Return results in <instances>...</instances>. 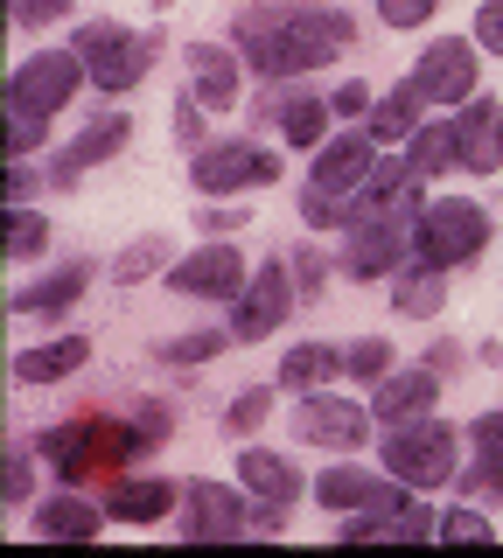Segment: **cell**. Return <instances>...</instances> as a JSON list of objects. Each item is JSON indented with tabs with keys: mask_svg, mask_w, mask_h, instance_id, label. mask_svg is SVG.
I'll return each instance as SVG.
<instances>
[{
	"mask_svg": "<svg viewBox=\"0 0 503 558\" xmlns=\"http://www.w3.org/2000/svg\"><path fill=\"white\" fill-rule=\"evenodd\" d=\"M238 57L252 63V77L287 84L308 77V70L336 63L343 49L357 43V22L343 8H301V0H259V8H238L231 22Z\"/></svg>",
	"mask_w": 503,
	"mask_h": 558,
	"instance_id": "6da1fadb",
	"label": "cell"
},
{
	"mask_svg": "<svg viewBox=\"0 0 503 558\" xmlns=\"http://www.w3.org/2000/svg\"><path fill=\"white\" fill-rule=\"evenodd\" d=\"M168 405H154V398H141V405H127V418L119 412H84V418H63V426L36 433L43 461L63 475V488H92V482H112L127 461H141V453H154L168 440Z\"/></svg>",
	"mask_w": 503,
	"mask_h": 558,
	"instance_id": "7a4b0ae2",
	"label": "cell"
},
{
	"mask_svg": "<svg viewBox=\"0 0 503 558\" xmlns=\"http://www.w3.org/2000/svg\"><path fill=\"white\" fill-rule=\"evenodd\" d=\"M490 244V209L468 203V196H441L420 209L412 223V266H433V272H455Z\"/></svg>",
	"mask_w": 503,
	"mask_h": 558,
	"instance_id": "3957f363",
	"label": "cell"
},
{
	"mask_svg": "<svg viewBox=\"0 0 503 558\" xmlns=\"http://www.w3.org/2000/svg\"><path fill=\"white\" fill-rule=\"evenodd\" d=\"M71 49L84 57V70H92L98 92L119 98V92H133V84H141L147 70H154V57H161V28L133 35L127 22H84Z\"/></svg>",
	"mask_w": 503,
	"mask_h": 558,
	"instance_id": "277c9868",
	"label": "cell"
},
{
	"mask_svg": "<svg viewBox=\"0 0 503 558\" xmlns=\"http://www.w3.org/2000/svg\"><path fill=\"white\" fill-rule=\"evenodd\" d=\"M455 447H462V433L441 426L433 412L406 418L385 440V475H398L406 488H441V482H455Z\"/></svg>",
	"mask_w": 503,
	"mask_h": 558,
	"instance_id": "5b68a950",
	"label": "cell"
},
{
	"mask_svg": "<svg viewBox=\"0 0 503 558\" xmlns=\"http://www.w3.org/2000/svg\"><path fill=\"white\" fill-rule=\"evenodd\" d=\"M189 182H196L203 196H252V189L280 182V154L252 147V140H217V147H196Z\"/></svg>",
	"mask_w": 503,
	"mask_h": 558,
	"instance_id": "8992f818",
	"label": "cell"
},
{
	"mask_svg": "<svg viewBox=\"0 0 503 558\" xmlns=\"http://www.w3.org/2000/svg\"><path fill=\"white\" fill-rule=\"evenodd\" d=\"M84 77H92V70H84L77 49H43V57H28V63L8 77V112L49 119V112H63V105H71V92H77Z\"/></svg>",
	"mask_w": 503,
	"mask_h": 558,
	"instance_id": "52a82bcc",
	"label": "cell"
},
{
	"mask_svg": "<svg viewBox=\"0 0 503 558\" xmlns=\"http://www.w3.org/2000/svg\"><path fill=\"white\" fill-rule=\"evenodd\" d=\"M259 531V510H252V488L245 482H189L182 488V537L189 545H211V537H245Z\"/></svg>",
	"mask_w": 503,
	"mask_h": 558,
	"instance_id": "ba28073f",
	"label": "cell"
},
{
	"mask_svg": "<svg viewBox=\"0 0 503 558\" xmlns=\"http://www.w3.org/2000/svg\"><path fill=\"white\" fill-rule=\"evenodd\" d=\"M420 182L427 174L412 161H378L371 174H363V189L350 196V223H420ZM343 223V231H350Z\"/></svg>",
	"mask_w": 503,
	"mask_h": 558,
	"instance_id": "9c48e42d",
	"label": "cell"
},
{
	"mask_svg": "<svg viewBox=\"0 0 503 558\" xmlns=\"http://www.w3.org/2000/svg\"><path fill=\"white\" fill-rule=\"evenodd\" d=\"M238 482L259 502V531H287V510L301 502V468L273 447H238Z\"/></svg>",
	"mask_w": 503,
	"mask_h": 558,
	"instance_id": "30bf717a",
	"label": "cell"
},
{
	"mask_svg": "<svg viewBox=\"0 0 503 558\" xmlns=\"http://www.w3.org/2000/svg\"><path fill=\"white\" fill-rule=\"evenodd\" d=\"M315 502L322 510H336V517H378V510H398V502H412V488L398 482V475H363V468L350 461H336V468H322L315 475Z\"/></svg>",
	"mask_w": 503,
	"mask_h": 558,
	"instance_id": "8fae6325",
	"label": "cell"
},
{
	"mask_svg": "<svg viewBox=\"0 0 503 558\" xmlns=\"http://www.w3.org/2000/svg\"><path fill=\"white\" fill-rule=\"evenodd\" d=\"M294 266L287 258H266V266L252 272V287L238 293V307H231V336L238 342H259V336H273V328L287 322V307H294Z\"/></svg>",
	"mask_w": 503,
	"mask_h": 558,
	"instance_id": "7c38bea8",
	"label": "cell"
},
{
	"mask_svg": "<svg viewBox=\"0 0 503 558\" xmlns=\"http://www.w3.org/2000/svg\"><path fill=\"white\" fill-rule=\"evenodd\" d=\"M294 440H301V447H336V453H350V447L371 440V418H363V405H350V398H336V391H315V398L301 391Z\"/></svg>",
	"mask_w": 503,
	"mask_h": 558,
	"instance_id": "4fadbf2b",
	"label": "cell"
},
{
	"mask_svg": "<svg viewBox=\"0 0 503 558\" xmlns=\"http://www.w3.org/2000/svg\"><path fill=\"white\" fill-rule=\"evenodd\" d=\"M371 168H378V140H371V126H350V133H336V140H322V147H315L308 189H322V196H343V203H350Z\"/></svg>",
	"mask_w": 503,
	"mask_h": 558,
	"instance_id": "5bb4252c",
	"label": "cell"
},
{
	"mask_svg": "<svg viewBox=\"0 0 503 558\" xmlns=\"http://www.w3.org/2000/svg\"><path fill=\"white\" fill-rule=\"evenodd\" d=\"M168 287L176 293H196V301H238L245 293V258H238V244H203V252H189L168 266Z\"/></svg>",
	"mask_w": 503,
	"mask_h": 558,
	"instance_id": "9a60e30c",
	"label": "cell"
},
{
	"mask_svg": "<svg viewBox=\"0 0 503 558\" xmlns=\"http://www.w3.org/2000/svg\"><path fill=\"white\" fill-rule=\"evenodd\" d=\"M476 43H462V35H441V43H427L420 70H412V84L427 92V105H468L476 98Z\"/></svg>",
	"mask_w": 503,
	"mask_h": 558,
	"instance_id": "2e32d148",
	"label": "cell"
},
{
	"mask_svg": "<svg viewBox=\"0 0 503 558\" xmlns=\"http://www.w3.org/2000/svg\"><path fill=\"white\" fill-rule=\"evenodd\" d=\"M127 140H133V119H127V112H98L92 126H84V133L71 140V147L57 154V168H49V182H57V189H77L84 174H92L98 161H112V154L127 147Z\"/></svg>",
	"mask_w": 503,
	"mask_h": 558,
	"instance_id": "e0dca14e",
	"label": "cell"
},
{
	"mask_svg": "<svg viewBox=\"0 0 503 558\" xmlns=\"http://www.w3.org/2000/svg\"><path fill=\"white\" fill-rule=\"evenodd\" d=\"M398 258H412V223H350V244H343L350 279H385Z\"/></svg>",
	"mask_w": 503,
	"mask_h": 558,
	"instance_id": "ac0fdd59",
	"label": "cell"
},
{
	"mask_svg": "<svg viewBox=\"0 0 503 558\" xmlns=\"http://www.w3.org/2000/svg\"><path fill=\"white\" fill-rule=\"evenodd\" d=\"M455 140H462V168L468 174H496L503 168V112H496V98H468L462 112H455Z\"/></svg>",
	"mask_w": 503,
	"mask_h": 558,
	"instance_id": "d6986e66",
	"label": "cell"
},
{
	"mask_svg": "<svg viewBox=\"0 0 503 558\" xmlns=\"http://www.w3.org/2000/svg\"><path fill=\"white\" fill-rule=\"evenodd\" d=\"M433 398H441V371H433V363H420V371H392L385 384H378L371 418L406 426V418H427V412H433Z\"/></svg>",
	"mask_w": 503,
	"mask_h": 558,
	"instance_id": "ffe728a7",
	"label": "cell"
},
{
	"mask_svg": "<svg viewBox=\"0 0 503 558\" xmlns=\"http://www.w3.org/2000/svg\"><path fill=\"white\" fill-rule=\"evenodd\" d=\"M238 49H224V43H189V92H196L211 112H231L238 105Z\"/></svg>",
	"mask_w": 503,
	"mask_h": 558,
	"instance_id": "44dd1931",
	"label": "cell"
},
{
	"mask_svg": "<svg viewBox=\"0 0 503 558\" xmlns=\"http://www.w3.org/2000/svg\"><path fill=\"white\" fill-rule=\"evenodd\" d=\"M441 523H433L427 502H398V510H378V517H343V545H378V537H398V545H412V537H433Z\"/></svg>",
	"mask_w": 503,
	"mask_h": 558,
	"instance_id": "7402d4cb",
	"label": "cell"
},
{
	"mask_svg": "<svg viewBox=\"0 0 503 558\" xmlns=\"http://www.w3.org/2000/svg\"><path fill=\"white\" fill-rule=\"evenodd\" d=\"M84 287H92V258H71V266H57L49 279H36V287H22L8 301V314H63L84 301Z\"/></svg>",
	"mask_w": 503,
	"mask_h": 558,
	"instance_id": "603a6c76",
	"label": "cell"
},
{
	"mask_svg": "<svg viewBox=\"0 0 503 558\" xmlns=\"http://www.w3.org/2000/svg\"><path fill=\"white\" fill-rule=\"evenodd\" d=\"M84 356H92V342L84 336H57V342H36L14 356V384H63L71 371H84Z\"/></svg>",
	"mask_w": 503,
	"mask_h": 558,
	"instance_id": "cb8c5ba5",
	"label": "cell"
},
{
	"mask_svg": "<svg viewBox=\"0 0 503 558\" xmlns=\"http://www.w3.org/2000/svg\"><path fill=\"white\" fill-rule=\"evenodd\" d=\"M468 440H476V468L462 475V496H503V412H482L476 426H468Z\"/></svg>",
	"mask_w": 503,
	"mask_h": 558,
	"instance_id": "d4e9b609",
	"label": "cell"
},
{
	"mask_svg": "<svg viewBox=\"0 0 503 558\" xmlns=\"http://www.w3.org/2000/svg\"><path fill=\"white\" fill-rule=\"evenodd\" d=\"M420 105H427V92L406 77V84H392V92L371 105V119H363V126H371L378 147H398V140H412V133H420Z\"/></svg>",
	"mask_w": 503,
	"mask_h": 558,
	"instance_id": "484cf974",
	"label": "cell"
},
{
	"mask_svg": "<svg viewBox=\"0 0 503 558\" xmlns=\"http://www.w3.org/2000/svg\"><path fill=\"white\" fill-rule=\"evenodd\" d=\"M182 502V488L176 482H161V475H147V482H119L112 488V502H106V517L112 523H161L168 510Z\"/></svg>",
	"mask_w": 503,
	"mask_h": 558,
	"instance_id": "4316f807",
	"label": "cell"
},
{
	"mask_svg": "<svg viewBox=\"0 0 503 558\" xmlns=\"http://www.w3.org/2000/svg\"><path fill=\"white\" fill-rule=\"evenodd\" d=\"M328 112H336L328 98H287V92L266 98V119H280L287 147H322V140H328Z\"/></svg>",
	"mask_w": 503,
	"mask_h": 558,
	"instance_id": "83f0119b",
	"label": "cell"
},
{
	"mask_svg": "<svg viewBox=\"0 0 503 558\" xmlns=\"http://www.w3.org/2000/svg\"><path fill=\"white\" fill-rule=\"evenodd\" d=\"M328 377H343V349H328V342H301V349L280 356V384H287V391H322Z\"/></svg>",
	"mask_w": 503,
	"mask_h": 558,
	"instance_id": "f1b7e54d",
	"label": "cell"
},
{
	"mask_svg": "<svg viewBox=\"0 0 503 558\" xmlns=\"http://www.w3.org/2000/svg\"><path fill=\"white\" fill-rule=\"evenodd\" d=\"M98 523H106V510H92L77 488H63L57 502H43V510H36V531L43 537H98Z\"/></svg>",
	"mask_w": 503,
	"mask_h": 558,
	"instance_id": "f546056e",
	"label": "cell"
},
{
	"mask_svg": "<svg viewBox=\"0 0 503 558\" xmlns=\"http://www.w3.org/2000/svg\"><path fill=\"white\" fill-rule=\"evenodd\" d=\"M441 301H447V287H441V272H433V266H406V272L392 279V307L406 314V322L441 314Z\"/></svg>",
	"mask_w": 503,
	"mask_h": 558,
	"instance_id": "4dcf8cb0",
	"label": "cell"
},
{
	"mask_svg": "<svg viewBox=\"0 0 503 558\" xmlns=\"http://www.w3.org/2000/svg\"><path fill=\"white\" fill-rule=\"evenodd\" d=\"M406 161L420 168V174H447V168H462V140L455 126H420L406 140Z\"/></svg>",
	"mask_w": 503,
	"mask_h": 558,
	"instance_id": "1f68e13d",
	"label": "cell"
},
{
	"mask_svg": "<svg viewBox=\"0 0 503 558\" xmlns=\"http://www.w3.org/2000/svg\"><path fill=\"white\" fill-rule=\"evenodd\" d=\"M168 266H176V244H168V238H133L127 252L112 258V279H127V287H141L147 272H168Z\"/></svg>",
	"mask_w": 503,
	"mask_h": 558,
	"instance_id": "d6a6232c",
	"label": "cell"
},
{
	"mask_svg": "<svg viewBox=\"0 0 503 558\" xmlns=\"http://www.w3.org/2000/svg\"><path fill=\"white\" fill-rule=\"evenodd\" d=\"M43 252H49V223L36 217V209L8 203V258H14V266H28V258H43Z\"/></svg>",
	"mask_w": 503,
	"mask_h": 558,
	"instance_id": "836d02e7",
	"label": "cell"
},
{
	"mask_svg": "<svg viewBox=\"0 0 503 558\" xmlns=\"http://www.w3.org/2000/svg\"><path fill=\"white\" fill-rule=\"evenodd\" d=\"M273 418V391H259V384H245V391L224 405V433H238V440H252L259 426Z\"/></svg>",
	"mask_w": 503,
	"mask_h": 558,
	"instance_id": "e575fe53",
	"label": "cell"
},
{
	"mask_svg": "<svg viewBox=\"0 0 503 558\" xmlns=\"http://www.w3.org/2000/svg\"><path fill=\"white\" fill-rule=\"evenodd\" d=\"M238 336L231 328H196V336H176V342H161V363H211V356H224Z\"/></svg>",
	"mask_w": 503,
	"mask_h": 558,
	"instance_id": "d590c367",
	"label": "cell"
},
{
	"mask_svg": "<svg viewBox=\"0 0 503 558\" xmlns=\"http://www.w3.org/2000/svg\"><path fill=\"white\" fill-rule=\"evenodd\" d=\"M343 371H350L357 384H378V377H392V342L385 336H363L343 349Z\"/></svg>",
	"mask_w": 503,
	"mask_h": 558,
	"instance_id": "8d00e7d4",
	"label": "cell"
},
{
	"mask_svg": "<svg viewBox=\"0 0 503 558\" xmlns=\"http://www.w3.org/2000/svg\"><path fill=\"white\" fill-rule=\"evenodd\" d=\"M28 482H36V468H28V447L8 440V453H0V502H8V510H22V502H28Z\"/></svg>",
	"mask_w": 503,
	"mask_h": 558,
	"instance_id": "74e56055",
	"label": "cell"
},
{
	"mask_svg": "<svg viewBox=\"0 0 503 558\" xmlns=\"http://www.w3.org/2000/svg\"><path fill=\"white\" fill-rule=\"evenodd\" d=\"M203 119H211V105H203V98H196V92L182 84V98H176V140H182L189 154L203 147Z\"/></svg>",
	"mask_w": 503,
	"mask_h": 558,
	"instance_id": "f35d334b",
	"label": "cell"
},
{
	"mask_svg": "<svg viewBox=\"0 0 503 558\" xmlns=\"http://www.w3.org/2000/svg\"><path fill=\"white\" fill-rule=\"evenodd\" d=\"M43 126L49 119H36V112H8V161H28L43 147Z\"/></svg>",
	"mask_w": 503,
	"mask_h": 558,
	"instance_id": "ab89813d",
	"label": "cell"
},
{
	"mask_svg": "<svg viewBox=\"0 0 503 558\" xmlns=\"http://www.w3.org/2000/svg\"><path fill=\"white\" fill-rule=\"evenodd\" d=\"M441 14V0H378V22L385 28H420Z\"/></svg>",
	"mask_w": 503,
	"mask_h": 558,
	"instance_id": "60d3db41",
	"label": "cell"
},
{
	"mask_svg": "<svg viewBox=\"0 0 503 558\" xmlns=\"http://www.w3.org/2000/svg\"><path fill=\"white\" fill-rule=\"evenodd\" d=\"M287 266H294V287H301L308 301H315V293H322V279H328L322 252H315V244H294V252H287Z\"/></svg>",
	"mask_w": 503,
	"mask_h": 558,
	"instance_id": "b9f144b4",
	"label": "cell"
},
{
	"mask_svg": "<svg viewBox=\"0 0 503 558\" xmlns=\"http://www.w3.org/2000/svg\"><path fill=\"white\" fill-rule=\"evenodd\" d=\"M63 14H71V0H8V22H22V28H49Z\"/></svg>",
	"mask_w": 503,
	"mask_h": 558,
	"instance_id": "7bdbcfd3",
	"label": "cell"
},
{
	"mask_svg": "<svg viewBox=\"0 0 503 558\" xmlns=\"http://www.w3.org/2000/svg\"><path fill=\"white\" fill-rule=\"evenodd\" d=\"M476 49L503 57V0H482V8H476Z\"/></svg>",
	"mask_w": 503,
	"mask_h": 558,
	"instance_id": "ee69618b",
	"label": "cell"
},
{
	"mask_svg": "<svg viewBox=\"0 0 503 558\" xmlns=\"http://www.w3.org/2000/svg\"><path fill=\"white\" fill-rule=\"evenodd\" d=\"M441 537H462V545L476 537V545H482V537H490V517H482V510H447L441 517Z\"/></svg>",
	"mask_w": 503,
	"mask_h": 558,
	"instance_id": "f6af8a7d",
	"label": "cell"
},
{
	"mask_svg": "<svg viewBox=\"0 0 503 558\" xmlns=\"http://www.w3.org/2000/svg\"><path fill=\"white\" fill-rule=\"evenodd\" d=\"M328 105H336V112H343V119H363V112H371V105H378V98H371V92H363V84H343V92H336V98H328Z\"/></svg>",
	"mask_w": 503,
	"mask_h": 558,
	"instance_id": "bcb514c9",
	"label": "cell"
},
{
	"mask_svg": "<svg viewBox=\"0 0 503 558\" xmlns=\"http://www.w3.org/2000/svg\"><path fill=\"white\" fill-rule=\"evenodd\" d=\"M196 223H203V231H217V238H224V231H238V223H252V217H245V209H231V203H224V209H203Z\"/></svg>",
	"mask_w": 503,
	"mask_h": 558,
	"instance_id": "7dc6e473",
	"label": "cell"
},
{
	"mask_svg": "<svg viewBox=\"0 0 503 558\" xmlns=\"http://www.w3.org/2000/svg\"><path fill=\"white\" fill-rule=\"evenodd\" d=\"M22 196H36V168L14 161V168H8V203H22Z\"/></svg>",
	"mask_w": 503,
	"mask_h": 558,
	"instance_id": "c3c4849f",
	"label": "cell"
},
{
	"mask_svg": "<svg viewBox=\"0 0 503 558\" xmlns=\"http://www.w3.org/2000/svg\"><path fill=\"white\" fill-rule=\"evenodd\" d=\"M154 8H176V0H154Z\"/></svg>",
	"mask_w": 503,
	"mask_h": 558,
	"instance_id": "681fc988",
	"label": "cell"
}]
</instances>
